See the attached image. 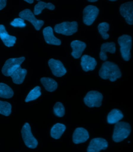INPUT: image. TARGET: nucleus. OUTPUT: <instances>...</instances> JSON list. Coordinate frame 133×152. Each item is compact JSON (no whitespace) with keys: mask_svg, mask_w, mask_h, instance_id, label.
<instances>
[{"mask_svg":"<svg viewBox=\"0 0 133 152\" xmlns=\"http://www.w3.org/2000/svg\"><path fill=\"white\" fill-rule=\"evenodd\" d=\"M99 75L103 79H109L114 82L121 76V73L117 65L110 61H106L102 65L99 72Z\"/></svg>","mask_w":133,"mask_h":152,"instance_id":"1","label":"nucleus"},{"mask_svg":"<svg viewBox=\"0 0 133 152\" xmlns=\"http://www.w3.org/2000/svg\"><path fill=\"white\" fill-rule=\"evenodd\" d=\"M27 74V70L22 69L20 66L13 72L10 77H12L14 83L17 84H20L23 83Z\"/></svg>","mask_w":133,"mask_h":152,"instance_id":"18","label":"nucleus"},{"mask_svg":"<svg viewBox=\"0 0 133 152\" xmlns=\"http://www.w3.org/2000/svg\"><path fill=\"white\" fill-rule=\"evenodd\" d=\"M131 127L130 124L124 122H119L115 124L113 135V140L119 142L126 139L130 134Z\"/></svg>","mask_w":133,"mask_h":152,"instance_id":"2","label":"nucleus"},{"mask_svg":"<svg viewBox=\"0 0 133 152\" xmlns=\"http://www.w3.org/2000/svg\"><path fill=\"white\" fill-rule=\"evenodd\" d=\"M3 33H8V32L6 31L5 27L4 26L0 25V35Z\"/></svg>","mask_w":133,"mask_h":152,"instance_id":"31","label":"nucleus"},{"mask_svg":"<svg viewBox=\"0 0 133 152\" xmlns=\"http://www.w3.org/2000/svg\"><path fill=\"white\" fill-rule=\"evenodd\" d=\"M53 112L57 116L62 117L65 114V108L61 102H57L53 107Z\"/></svg>","mask_w":133,"mask_h":152,"instance_id":"28","label":"nucleus"},{"mask_svg":"<svg viewBox=\"0 0 133 152\" xmlns=\"http://www.w3.org/2000/svg\"><path fill=\"white\" fill-rule=\"evenodd\" d=\"M48 9L50 10H53L55 8V7L53 4L49 2L47 3L43 1H39L34 7V13L35 15H38L40 14L44 9Z\"/></svg>","mask_w":133,"mask_h":152,"instance_id":"22","label":"nucleus"},{"mask_svg":"<svg viewBox=\"0 0 133 152\" xmlns=\"http://www.w3.org/2000/svg\"><path fill=\"white\" fill-rule=\"evenodd\" d=\"M121 15L125 18L126 23L130 25L133 24V2H126L120 6Z\"/></svg>","mask_w":133,"mask_h":152,"instance_id":"10","label":"nucleus"},{"mask_svg":"<svg viewBox=\"0 0 133 152\" xmlns=\"http://www.w3.org/2000/svg\"><path fill=\"white\" fill-rule=\"evenodd\" d=\"M81 60V66L83 70L85 72L93 71L95 69L97 62L95 58L93 57L85 55L82 56Z\"/></svg>","mask_w":133,"mask_h":152,"instance_id":"15","label":"nucleus"},{"mask_svg":"<svg viewBox=\"0 0 133 152\" xmlns=\"http://www.w3.org/2000/svg\"><path fill=\"white\" fill-rule=\"evenodd\" d=\"M116 48L115 44L114 42L105 43L102 45L101 47V51L100 53V59L103 61H106L107 59V53L110 52L111 53H115Z\"/></svg>","mask_w":133,"mask_h":152,"instance_id":"17","label":"nucleus"},{"mask_svg":"<svg viewBox=\"0 0 133 152\" xmlns=\"http://www.w3.org/2000/svg\"><path fill=\"white\" fill-rule=\"evenodd\" d=\"M40 81L45 89L48 91H54L58 88V83L53 78L43 77L41 78Z\"/></svg>","mask_w":133,"mask_h":152,"instance_id":"21","label":"nucleus"},{"mask_svg":"<svg viewBox=\"0 0 133 152\" xmlns=\"http://www.w3.org/2000/svg\"><path fill=\"white\" fill-rule=\"evenodd\" d=\"M10 25L14 27H19L21 28L25 27L26 25L24 23V20L21 18H15L11 22Z\"/></svg>","mask_w":133,"mask_h":152,"instance_id":"29","label":"nucleus"},{"mask_svg":"<svg viewBox=\"0 0 133 152\" xmlns=\"http://www.w3.org/2000/svg\"><path fill=\"white\" fill-rule=\"evenodd\" d=\"M124 115L120 110H112L107 116V122L110 124H116L124 118Z\"/></svg>","mask_w":133,"mask_h":152,"instance_id":"19","label":"nucleus"},{"mask_svg":"<svg viewBox=\"0 0 133 152\" xmlns=\"http://www.w3.org/2000/svg\"><path fill=\"white\" fill-rule=\"evenodd\" d=\"M109 1H117V0H109Z\"/></svg>","mask_w":133,"mask_h":152,"instance_id":"34","label":"nucleus"},{"mask_svg":"<svg viewBox=\"0 0 133 152\" xmlns=\"http://www.w3.org/2000/svg\"><path fill=\"white\" fill-rule=\"evenodd\" d=\"M103 96L97 91H92L88 92L84 98V103L89 107H99L102 105Z\"/></svg>","mask_w":133,"mask_h":152,"instance_id":"7","label":"nucleus"},{"mask_svg":"<svg viewBox=\"0 0 133 152\" xmlns=\"http://www.w3.org/2000/svg\"><path fill=\"white\" fill-rule=\"evenodd\" d=\"M14 95V92L12 88L7 85L0 83V97L9 99L12 98Z\"/></svg>","mask_w":133,"mask_h":152,"instance_id":"23","label":"nucleus"},{"mask_svg":"<svg viewBox=\"0 0 133 152\" xmlns=\"http://www.w3.org/2000/svg\"><path fill=\"white\" fill-rule=\"evenodd\" d=\"M41 88L39 86L35 87L31 90L27 95L25 99L26 102L35 100L41 95Z\"/></svg>","mask_w":133,"mask_h":152,"instance_id":"25","label":"nucleus"},{"mask_svg":"<svg viewBox=\"0 0 133 152\" xmlns=\"http://www.w3.org/2000/svg\"><path fill=\"white\" fill-rule=\"evenodd\" d=\"M7 2V0H0V10L6 7Z\"/></svg>","mask_w":133,"mask_h":152,"instance_id":"30","label":"nucleus"},{"mask_svg":"<svg viewBox=\"0 0 133 152\" xmlns=\"http://www.w3.org/2000/svg\"><path fill=\"white\" fill-rule=\"evenodd\" d=\"M19 16L22 19L30 22L37 31L39 30L44 23L43 20L37 19L34 14L29 9L23 10L19 13Z\"/></svg>","mask_w":133,"mask_h":152,"instance_id":"9","label":"nucleus"},{"mask_svg":"<svg viewBox=\"0 0 133 152\" xmlns=\"http://www.w3.org/2000/svg\"><path fill=\"white\" fill-rule=\"evenodd\" d=\"M99 10L97 7L93 5L87 6L83 11V22L87 26L93 24L99 15Z\"/></svg>","mask_w":133,"mask_h":152,"instance_id":"8","label":"nucleus"},{"mask_svg":"<svg viewBox=\"0 0 133 152\" xmlns=\"http://www.w3.org/2000/svg\"><path fill=\"white\" fill-rule=\"evenodd\" d=\"M98 29L100 34L104 39L109 38V34L107 33L109 29V25L107 22L101 23L98 26Z\"/></svg>","mask_w":133,"mask_h":152,"instance_id":"27","label":"nucleus"},{"mask_svg":"<svg viewBox=\"0 0 133 152\" xmlns=\"http://www.w3.org/2000/svg\"><path fill=\"white\" fill-rule=\"evenodd\" d=\"M43 33L45 40L47 44L60 45L61 42L60 39L55 37L51 27L49 26L45 27L43 30Z\"/></svg>","mask_w":133,"mask_h":152,"instance_id":"14","label":"nucleus"},{"mask_svg":"<svg viewBox=\"0 0 133 152\" xmlns=\"http://www.w3.org/2000/svg\"><path fill=\"white\" fill-rule=\"evenodd\" d=\"M24 1L29 4L33 3L34 2V0H24ZM37 1H39L40 0H37Z\"/></svg>","mask_w":133,"mask_h":152,"instance_id":"32","label":"nucleus"},{"mask_svg":"<svg viewBox=\"0 0 133 152\" xmlns=\"http://www.w3.org/2000/svg\"><path fill=\"white\" fill-rule=\"evenodd\" d=\"M71 46L73 49L71 53L72 56L74 58H79L86 48V45L81 41L75 40L72 42Z\"/></svg>","mask_w":133,"mask_h":152,"instance_id":"16","label":"nucleus"},{"mask_svg":"<svg viewBox=\"0 0 133 152\" xmlns=\"http://www.w3.org/2000/svg\"><path fill=\"white\" fill-rule=\"evenodd\" d=\"M22 137L25 144L30 149H35L38 145V142L33 136L31 131L30 126L28 123L24 124L21 130Z\"/></svg>","mask_w":133,"mask_h":152,"instance_id":"6","label":"nucleus"},{"mask_svg":"<svg viewBox=\"0 0 133 152\" xmlns=\"http://www.w3.org/2000/svg\"><path fill=\"white\" fill-rule=\"evenodd\" d=\"M89 134L86 129L83 128L75 129L73 135V141L75 144L84 143L89 139Z\"/></svg>","mask_w":133,"mask_h":152,"instance_id":"13","label":"nucleus"},{"mask_svg":"<svg viewBox=\"0 0 133 152\" xmlns=\"http://www.w3.org/2000/svg\"><path fill=\"white\" fill-rule=\"evenodd\" d=\"M0 38L5 45L8 47H13L15 43L17 40L15 37L10 35L8 33L1 34L0 35Z\"/></svg>","mask_w":133,"mask_h":152,"instance_id":"24","label":"nucleus"},{"mask_svg":"<svg viewBox=\"0 0 133 152\" xmlns=\"http://www.w3.org/2000/svg\"><path fill=\"white\" fill-rule=\"evenodd\" d=\"M120 46V52L124 60L128 61L131 58L130 50L132 46V38L130 36L124 34L121 36L118 39Z\"/></svg>","mask_w":133,"mask_h":152,"instance_id":"3","label":"nucleus"},{"mask_svg":"<svg viewBox=\"0 0 133 152\" xmlns=\"http://www.w3.org/2000/svg\"><path fill=\"white\" fill-rule=\"evenodd\" d=\"M88 1L90 2H95L98 1V0H88Z\"/></svg>","mask_w":133,"mask_h":152,"instance_id":"33","label":"nucleus"},{"mask_svg":"<svg viewBox=\"0 0 133 152\" xmlns=\"http://www.w3.org/2000/svg\"><path fill=\"white\" fill-rule=\"evenodd\" d=\"M66 128L64 124L57 123L53 126L51 129V136L54 139H59L65 131Z\"/></svg>","mask_w":133,"mask_h":152,"instance_id":"20","label":"nucleus"},{"mask_svg":"<svg viewBox=\"0 0 133 152\" xmlns=\"http://www.w3.org/2000/svg\"><path fill=\"white\" fill-rule=\"evenodd\" d=\"M78 30V23L75 21L64 22L56 25L54 31L56 33L66 36H71Z\"/></svg>","mask_w":133,"mask_h":152,"instance_id":"4","label":"nucleus"},{"mask_svg":"<svg viewBox=\"0 0 133 152\" xmlns=\"http://www.w3.org/2000/svg\"><path fill=\"white\" fill-rule=\"evenodd\" d=\"M25 58L24 57L19 58H10L6 61L2 67V74L7 77H10L15 70L20 66L24 61Z\"/></svg>","mask_w":133,"mask_h":152,"instance_id":"5","label":"nucleus"},{"mask_svg":"<svg viewBox=\"0 0 133 152\" xmlns=\"http://www.w3.org/2000/svg\"><path fill=\"white\" fill-rule=\"evenodd\" d=\"M108 145L106 140L101 138H95L91 141L87 152H99L102 150L106 149Z\"/></svg>","mask_w":133,"mask_h":152,"instance_id":"12","label":"nucleus"},{"mask_svg":"<svg viewBox=\"0 0 133 152\" xmlns=\"http://www.w3.org/2000/svg\"><path fill=\"white\" fill-rule=\"evenodd\" d=\"M48 64L53 74L56 77H61L66 73V69L60 61L51 58L48 61Z\"/></svg>","mask_w":133,"mask_h":152,"instance_id":"11","label":"nucleus"},{"mask_svg":"<svg viewBox=\"0 0 133 152\" xmlns=\"http://www.w3.org/2000/svg\"><path fill=\"white\" fill-rule=\"evenodd\" d=\"M12 113V105L7 102L0 100V114L8 116Z\"/></svg>","mask_w":133,"mask_h":152,"instance_id":"26","label":"nucleus"}]
</instances>
